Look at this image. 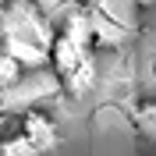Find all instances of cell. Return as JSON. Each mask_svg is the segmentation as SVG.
Listing matches in <instances>:
<instances>
[{"instance_id":"6da1fadb","label":"cell","mask_w":156,"mask_h":156,"mask_svg":"<svg viewBox=\"0 0 156 156\" xmlns=\"http://www.w3.org/2000/svg\"><path fill=\"white\" fill-rule=\"evenodd\" d=\"M0 36L25 39V43H36V46L50 50L53 21L36 0H4L0 4Z\"/></svg>"},{"instance_id":"8992f818","label":"cell","mask_w":156,"mask_h":156,"mask_svg":"<svg viewBox=\"0 0 156 156\" xmlns=\"http://www.w3.org/2000/svg\"><path fill=\"white\" fill-rule=\"evenodd\" d=\"M135 4H138V11H153L156 7V0H135Z\"/></svg>"},{"instance_id":"277c9868","label":"cell","mask_w":156,"mask_h":156,"mask_svg":"<svg viewBox=\"0 0 156 156\" xmlns=\"http://www.w3.org/2000/svg\"><path fill=\"white\" fill-rule=\"evenodd\" d=\"M131 128L146 142H156V96H142L131 107Z\"/></svg>"},{"instance_id":"3957f363","label":"cell","mask_w":156,"mask_h":156,"mask_svg":"<svg viewBox=\"0 0 156 156\" xmlns=\"http://www.w3.org/2000/svg\"><path fill=\"white\" fill-rule=\"evenodd\" d=\"M92 11H96V14H103V18H110L114 25H121V29L131 32L138 4H135V0H92Z\"/></svg>"},{"instance_id":"7a4b0ae2","label":"cell","mask_w":156,"mask_h":156,"mask_svg":"<svg viewBox=\"0 0 156 156\" xmlns=\"http://www.w3.org/2000/svg\"><path fill=\"white\" fill-rule=\"evenodd\" d=\"M14 131H18L39 156H46L50 149H57V142H60V128H57V121H53V114H46V110H39V107L21 110V114L14 117Z\"/></svg>"},{"instance_id":"5b68a950","label":"cell","mask_w":156,"mask_h":156,"mask_svg":"<svg viewBox=\"0 0 156 156\" xmlns=\"http://www.w3.org/2000/svg\"><path fill=\"white\" fill-rule=\"evenodd\" d=\"M21 78H25V68H21V64H14L7 53H0V89L21 85Z\"/></svg>"}]
</instances>
